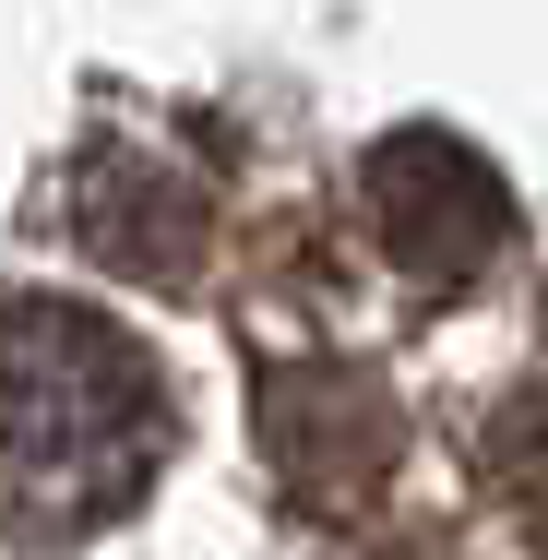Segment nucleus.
Returning a JSON list of instances; mask_svg holds the SVG:
<instances>
[{"label":"nucleus","instance_id":"obj_1","mask_svg":"<svg viewBox=\"0 0 548 560\" xmlns=\"http://www.w3.org/2000/svg\"><path fill=\"white\" fill-rule=\"evenodd\" d=\"M179 442L167 370L84 299H0V549H72L119 525Z\"/></svg>","mask_w":548,"mask_h":560},{"label":"nucleus","instance_id":"obj_2","mask_svg":"<svg viewBox=\"0 0 548 560\" xmlns=\"http://www.w3.org/2000/svg\"><path fill=\"white\" fill-rule=\"evenodd\" d=\"M370 203H382L394 262H418V275H465V262L501 238V191H489V167H477L465 143H441V131H406V143L370 155Z\"/></svg>","mask_w":548,"mask_h":560}]
</instances>
